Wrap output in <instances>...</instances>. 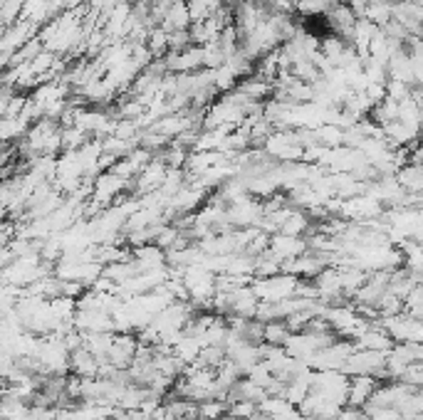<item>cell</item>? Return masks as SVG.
Returning <instances> with one entry per match:
<instances>
[{
	"instance_id": "6da1fadb",
	"label": "cell",
	"mask_w": 423,
	"mask_h": 420,
	"mask_svg": "<svg viewBox=\"0 0 423 420\" xmlns=\"http://www.w3.org/2000/svg\"><path fill=\"white\" fill-rule=\"evenodd\" d=\"M297 284H299V277L280 272V274H275V277L258 279V282L253 284V289L260 301H272V304H275V301H285V299L294 297Z\"/></svg>"
},
{
	"instance_id": "7a4b0ae2",
	"label": "cell",
	"mask_w": 423,
	"mask_h": 420,
	"mask_svg": "<svg viewBox=\"0 0 423 420\" xmlns=\"http://www.w3.org/2000/svg\"><path fill=\"white\" fill-rule=\"evenodd\" d=\"M139 344H141V341H139L136 336H131L129 331H126V334H116L106 361H109V364H114L116 369H129V366L134 364V359H136Z\"/></svg>"
},
{
	"instance_id": "3957f363",
	"label": "cell",
	"mask_w": 423,
	"mask_h": 420,
	"mask_svg": "<svg viewBox=\"0 0 423 420\" xmlns=\"http://www.w3.org/2000/svg\"><path fill=\"white\" fill-rule=\"evenodd\" d=\"M379 389V379L377 376H352L349 384V398H347V406L352 408H364L369 401L374 398V393Z\"/></svg>"
},
{
	"instance_id": "277c9868",
	"label": "cell",
	"mask_w": 423,
	"mask_h": 420,
	"mask_svg": "<svg viewBox=\"0 0 423 420\" xmlns=\"http://www.w3.org/2000/svg\"><path fill=\"white\" fill-rule=\"evenodd\" d=\"M357 349H372V351H384V354H389L391 349L396 346V341H394V336L384 329V326H369L367 331L362 334V336L357 339V344H354Z\"/></svg>"
},
{
	"instance_id": "5b68a950",
	"label": "cell",
	"mask_w": 423,
	"mask_h": 420,
	"mask_svg": "<svg viewBox=\"0 0 423 420\" xmlns=\"http://www.w3.org/2000/svg\"><path fill=\"white\" fill-rule=\"evenodd\" d=\"M99 366H101V361L94 356L87 346L72 351V374L79 376V379H97Z\"/></svg>"
},
{
	"instance_id": "8992f818",
	"label": "cell",
	"mask_w": 423,
	"mask_h": 420,
	"mask_svg": "<svg viewBox=\"0 0 423 420\" xmlns=\"http://www.w3.org/2000/svg\"><path fill=\"white\" fill-rule=\"evenodd\" d=\"M228 403L221 398H208V401L198 403V420H223L228 416Z\"/></svg>"
},
{
	"instance_id": "52a82bcc",
	"label": "cell",
	"mask_w": 423,
	"mask_h": 420,
	"mask_svg": "<svg viewBox=\"0 0 423 420\" xmlns=\"http://www.w3.org/2000/svg\"><path fill=\"white\" fill-rule=\"evenodd\" d=\"M290 326L285 321H267L265 324V344L272 346H285L287 339H290Z\"/></svg>"
}]
</instances>
